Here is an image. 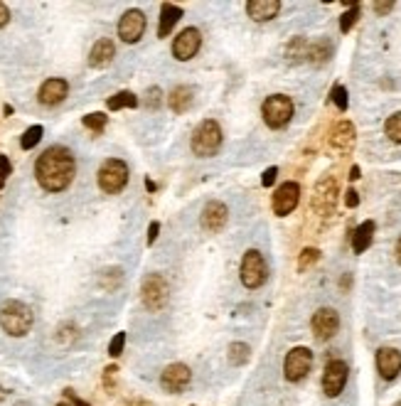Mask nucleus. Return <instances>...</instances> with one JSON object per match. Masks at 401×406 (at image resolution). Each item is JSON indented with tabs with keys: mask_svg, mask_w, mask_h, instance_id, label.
<instances>
[{
	"mask_svg": "<svg viewBox=\"0 0 401 406\" xmlns=\"http://www.w3.org/2000/svg\"><path fill=\"white\" fill-rule=\"evenodd\" d=\"M42 133H45V128H42L40 124L30 126V128L23 133V138H20V148H23V150H30V148H35L37 143L42 141Z\"/></svg>",
	"mask_w": 401,
	"mask_h": 406,
	"instance_id": "obj_30",
	"label": "nucleus"
},
{
	"mask_svg": "<svg viewBox=\"0 0 401 406\" xmlns=\"http://www.w3.org/2000/svg\"><path fill=\"white\" fill-rule=\"evenodd\" d=\"M67 94H69V84L65 79H47L37 91V99L42 106H57L67 99Z\"/></svg>",
	"mask_w": 401,
	"mask_h": 406,
	"instance_id": "obj_17",
	"label": "nucleus"
},
{
	"mask_svg": "<svg viewBox=\"0 0 401 406\" xmlns=\"http://www.w3.org/2000/svg\"><path fill=\"white\" fill-rule=\"evenodd\" d=\"M202 47V32L197 27H185L172 42V54L177 62H190Z\"/></svg>",
	"mask_w": 401,
	"mask_h": 406,
	"instance_id": "obj_12",
	"label": "nucleus"
},
{
	"mask_svg": "<svg viewBox=\"0 0 401 406\" xmlns=\"http://www.w3.org/2000/svg\"><path fill=\"white\" fill-rule=\"evenodd\" d=\"M113 57H116V45H113L111 40H99L91 47V52H89V67H94V69H104V67H108L113 62Z\"/></svg>",
	"mask_w": 401,
	"mask_h": 406,
	"instance_id": "obj_20",
	"label": "nucleus"
},
{
	"mask_svg": "<svg viewBox=\"0 0 401 406\" xmlns=\"http://www.w3.org/2000/svg\"><path fill=\"white\" fill-rule=\"evenodd\" d=\"M377 370L382 374V379L391 382L399 377L401 372V352L396 348H382L377 352Z\"/></svg>",
	"mask_w": 401,
	"mask_h": 406,
	"instance_id": "obj_19",
	"label": "nucleus"
},
{
	"mask_svg": "<svg viewBox=\"0 0 401 406\" xmlns=\"http://www.w3.org/2000/svg\"><path fill=\"white\" fill-rule=\"evenodd\" d=\"M354 143H357V131H354V126L350 124V121L335 124V128H332V133H330L332 150H337V153H350L354 148Z\"/></svg>",
	"mask_w": 401,
	"mask_h": 406,
	"instance_id": "obj_18",
	"label": "nucleus"
},
{
	"mask_svg": "<svg viewBox=\"0 0 401 406\" xmlns=\"http://www.w3.org/2000/svg\"><path fill=\"white\" fill-rule=\"evenodd\" d=\"M146 15H143L141 10H126L124 15H121V20H118V37L126 42V45H136L138 40L143 37V32H146Z\"/></svg>",
	"mask_w": 401,
	"mask_h": 406,
	"instance_id": "obj_11",
	"label": "nucleus"
},
{
	"mask_svg": "<svg viewBox=\"0 0 401 406\" xmlns=\"http://www.w3.org/2000/svg\"><path fill=\"white\" fill-rule=\"evenodd\" d=\"M310 328H313L315 340L320 342L330 340V337H335L337 330H340V315L332 308H320V311H315L313 320H310Z\"/></svg>",
	"mask_w": 401,
	"mask_h": 406,
	"instance_id": "obj_15",
	"label": "nucleus"
},
{
	"mask_svg": "<svg viewBox=\"0 0 401 406\" xmlns=\"http://www.w3.org/2000/svg\"><path fill=\"white\" fill-rule=\"evenodd\" d=\"M298 200H301V185L298 183H284L281 188L273 192V214L276 217H288L298 207Z\"/></svg>",
	"mask_w": 401,
	"mask_h": 406,
	"instance_id": "obj_13",
	"label": "nucleus"
},
{
	"mask_svg": "<svg viewBox=\"0 0 401 406\" xmlns=\"http://www.w3.org/2000/svg\"><path fill=\"white\" fill-rule=\"evenodd\" d=\"M394 406H401V401H396V404H394Z\"/></svg>",
	"mask_w": 401,
	"mask_h": 406,
	"instance_id": "obj_49",
	"label": "nucleus"
},
{
	"mask_svg": "<svg viewBox=\"0 0 401 406\" xmlns=\"http://www.w3.org/2000/svg\"><path fill=\"white\" fill-rule=\"evenodd\" d=\"M357 177H360V168L352 165V170H350V180H357Z\"/></svg>",
	"mask_w": 401,
	"mask_h": 406,
	"instance_id": "obj_46",
	"label": "nucleus"
},
{
	"mask_svg": "<svg viewBox=\"0 0 401 406\" xmlns=\"http://www.w3.org/2000/svg\"><path fill=\"white\" fill-rule=\"evenodd\" d=\"M374 222L372 219H367V222H362L357 229H354V234H352V251L354 253H362V251H367V249L372 247V239H374Z\"/></svg>",
	"mask_w": 401,
	"mask_h": 406,
	"instance_id": "obj_24",
	"label": "nucleus"
},
{
	"mask_svg": "<svg viewBox=\"0 0 401 406\" xmlns=\"http://www.w3.org/2000/svg\"><path fill=\"white\" fill-rule=\"evenodd\" d=\"M313 367V352L308 348H293L284 359V374L288 382H301Z\"/></svg>",
	"mask_w": 401,
	"mask_h": 406,
	"instance_id": "obj_8",
	"label": "nucleus"
},
{
	"mask_svg": "<svg viewBox=\"0 0 401 406\" xmlns=\"http://www.w3.org/2000/svg\"><path fill=\"white\" fill-rule=\"evenodd\" d=\"M347 377H350V367L347 362H343V359H330L328 365H325V374H323V392L330 399H335V396L343 394L345 384H347Z\"/></svg>",
	"mask_w": 401,
	"mask_h": 406,
	"instance_id": "obj_9",
	"label": "nucleus"
},
{
	"mask_svg": "<svg viewBox=\"0 0 401 406\" xmlns=\"http://www.w3.org/2000/svg\"><path fill=\"white\" fill-rule=\"evenodd\" d=\"M160 104H163V91H160L158 87L148 89V99H146V106L150 109V111H158Z\"/></svg>",
	"mask_w": 401,
	"mask_h": 406,
	"instance_id": "obj_36",
	"label": "nucleus"
},
{
	"mask_svg": "<svg viewBox=\"0 0 401 406\" xmlns=\"http://www.w3.org/2000/svg\"><path fill=\"white\" fill-rule=\"evenodd\" d=\"M35 315L32 308L25 306L23 300H5L0 306V328L10 337H25L32 330Z\"/></svg>",
	"mask_w": 401,
	"mask_h": 406,
	"instance_id": "obj_2",
	"label": "nucleus"
},
{
	"mask_svg": "<svg viewBox=\"0 0 401 406\" xmlns=\"http://www.w3.org/2000/svg\"><path fill=\"white\" fill-rule=\"evenodd\" d=\"M239 276H242V283L249 291L261 289L266 283V278H268V266L264 261V253L256 251V249H249L244 253L242 266H239Z\"/></svg>",
	"mask_w": 401,
	"mask_h": 406,
	"instance_id": "obj_6",
	"label": "nucleus"
},
{
	"mask_svg": "<svg viewBox=\"0 0 401 406\" xmlns=\"http://www.w3.org/2000/svg\"><path fill=\"white\" fill-rule=\"evenodd\" d=\"M192 382V372L187 365L183 362H175V365H168L160 374V387L165 389L168 394H183L185 389Z\"/></svg>",
	"mask_w": 401,
	"mask_h": 406,
	"instance_id": "obj_10",
	"label": "nucleus"
},
{
	"mask_svg": "<svg viewBox=\"0 0 401 406\" xmlns=\"http://www.w3.org/2000/svg\"><path fill=\"white\" fill-rule=\"evenodd\" d=\"M330 54H332V45L328 40H320L315 45H310V49H308V62H313V65L320 67L330 59Z\"/></svg>",
	"mask_w": 401,
	"mask_h": 406,
	"instance_id": "obj_27",
	"label": "nucleus"
},
{
	"mask_svg": "<svg viewBox=\"0 0 401 406\" xmlns=\"http://www.w3.org/2000/svg\"><path fill=\"white\" fill-rule=\"evenodd\" d=\"M96 183H99L101 192L118 194L128 185V165L118 158H108L101 163L99 172H96Z\"/></svg>",
	"mask_w": 401,
	"mask_h": 406,
	"instance_id": "obj_4",
	"label": "nucleus"
},
{
	"mask_svg": "<svg viewBox=\"0 0 401 406\" xmlns=\"http://www.w3.org/2000/svg\"><path fill=\"white\" fill-rule=\"evenodd\" d=\"M108 111H121V109H136L138 106V96L133 91H118L111 99L106 101Z\"/></svg>",
	"mask_w": 401,
	"mask_h": 406,
	"instance_id": "obj_26",
	"label": "nucleus"
},
{
	"mask_svg": "<svg viewBox=\"0 0 401 406\" xmlns=\"http://www.w3.org/2000/svg\"><path fill=\"white\" fill-rule=\"evenodd\" d=\"M121 281H124V271L121 269H106V271H101V276H99V283L104 291H116L118 286H121Z\"/></svg>",
	"mask_w": 401,
	"mask_h": 406,
	"instance_id": "obj_29",
	"label": "nucleus"
},
{
	"mask_svg": "<svg viewBox=\"0 0 401 406\" xmlns=\"http://www.w3.org/2000/svg\"><path fill=\"white\" fill-rule=\"evenodd\" d=\"M12 172V165L10 160L5 158V155H0V190H3V185L8 183V175Z\"/></svg>",
	"mask_w": 401,
	"mask_h": 406,
	"instance_id": "obj_39",
	"label": "nucleus"
},
{
	"mask_svg": "<svg viewBox=\"0 0 401 406\" xmlns=\"http://www.w3.org/2000/svg\"><path fill=\"white\" fill-rule=\"evenodd\" d=\"M384 133L389 135L394 143H399L401 146V111L391 113V116L387 118V124H384Z\"/></svg>",
	"mask_w": 401,
	"mask_h": 406,
	"instance_id": "obj_31",
	"label": "nucleus"
},
{
	"mask_svg": "<svg viewBox=\"0 0 401 406\" xmlns=\"http://www.w3.org/2000/svg\"><path fill=\"white\" fill-rule=\"evenodd\" d=\"M106 121H108V116H106V113H101V111L89 113V116L82 118V124L87 126L89 131H94V133H101V131L106 128Z\"/></svg>",
	"mask_w": 401,
	"mask_h": 406,
	"instance_id": "obj_32",
	"label": "nucleus"
},
{
	"mask_svg": "<svg viewBox=\"0 0 401 406\" xmlns=\"http://www.w3.org/2000/svg\"><path fill=\"white\" fill-rule=\"evenodd\" d=\"M183 18V8L172 5V3H163L160 8V25H158V37H168L177 23Z\"/></svg>",
	"mask_w": 401,
	"mask_h": 406,
	"instance_id": "obj_22",
	"label": "nucleus"
},
{
	"mask_svg": "<svg viewBox=\"0 0 401 406\" xmlns=\"http://www.w3.org/2000/svg\"><path fill=\"white\" fill-rule=\"evenodd\" d=\"M227 222H229V210H227L225 202H217V200L207 202L200 217L202 229L209 232V234H217V232L225 229Z\"/></svg>",
	"mask_w": 401,
	"mask_h": 406,
	"instance_id": "obj_16",
	"label": "nucleus"
},
{
	"mask_svg": "<svg viewBox=\"0 0 401 406\" xmlns=\"http://www.w3.org/2000/svg\"><path fill=\"white\" fill-rule=\"evenodd\" d=\"M345 205H347L350 210H354V207L360 205V194H357V190H347V194H345Z\"/></svg>",
	"mask_w": 401,
	"mask_h": 406,
	"instance_id": "obj_42",
	"label": "nucleus"
},
{
	"mask_svg": "<svg viewBox=\"0 0 401 406\" xmlns=\"http://www.w3.org/2000/svg\"><path fill=\"white\" fill-rule=\"evenodd\" d=\"M330 96H332V104H335L340 111H347V89L343 87V84H335L332 87V91H330Z\"/></svg>",
	"mask_w": 401,
	"mask_h": 406,
	"instance_id": "obj_33",
	"label": "nucleus"
},
{
	"mask_svg": "<svg viewBox=\"0 0 401 406\" xmlns=\"http://www.w3.org/2000/svg\"><path fill=\"white\" fill-rule=\"evenodd\" d=\"M158 232H160V222H150V227H148V244H155Z\"/></svg>",
	"mask_w": 401,
	"mask_h": 406,
	"instance_id": "obj_43",
	"label": "nucleus"
},
{
	"mask_svg": "<svg viewBox=\"0 0 401 406\" xmlns=\"http://www.w3.org/2000/svg\"><path fill=\"white\" fill-rule=\"evenodd\" d=\"M261 116H264L268 128H284L293 118V101L286 94H273L261 104Z\"/></svg>",
	"mask_w": 401,
	"mask_h": 406,
	"instance_id": "obj_5",
	"label": "nucleus"
},
{
	"mask_svg": "<svg viewBox=\"0 0 401 406\" xmlns=\"http://www.w3.org/2000/svg\"><path fill=\"white\" fill-rule=\"evenodd\" d=\"M337 202V180L332 175L320 177V183L315 185V194H313V207L320 214H332Z\"/></svg>",
	"mask_w": 401,
	"mask_h": 406,
	"instance_id": "obj_14",
	"label": "nucleus"
},
{
	"mask_svg": "<svg viewBox=\"0 0 401 406\" xmlns=\"http://www.w3.org/2000/svg\"><path fill=\"white\" fill-rule=\"evenodd\" d=\"M5 396H8V394H5V389H0V401L5 399Z\"/></svg>",
	"mask_w": 401,
	"mask_h": 406,
	"instance_id": "obj_48",
	"label": "nucleus"
},
{
	"mask_svg": "<svg viewBox=\"0 0 401 406\" xmlns=\"http://www.w3.org/2000/svg\"><path fill=\"white\" fill-rule=\"evenodd\" d=\"M116 372H118V367H106V370H104V387H106V389H113V382H116Z\"/></svg>",
	"mask_w": 401,
	"mask_h": 406,
	"instance_id": "obj_40",
	"label": "nucleus"
},
{
	"mask_svg": "<svg viewBox=\"0 0 401 406\" xmlns=\"http://www.w3.org/2000/svg\"><path fill=\"white\" fill-rule=\"evenodd\" d=\"M249 354H251V348L247 342H231L229 345V365L242 367L249 362Z\"/></svg>",
	"mask_w": 401,
	"mask_h": 406,
	"instance_id": "obj_28",
	"label": "nucleus"
},
{
	"mask_svg": "<svg viewBox=\"0 0 401 406\" xmlns=\"http://www.w3.org/2000/svg\"><path fill=\"white\" fill-rule=\"evenodd\" d=\"M394 10V3H374V12H377V15H387V12H391Z\"/></svg>",
	"mask_w": 401,
	"mask_h": 406,
	"instance_id": "obj_44",
	"label": "nucleus"
},
{
	"mask_svg": "<svg viewBox=\"0 0 401 406\" xmlns=\"http://www.w3.org/2000/svg\"><path fill=\"white\" fill-rule=\"evenodd\" d=\"M192 99H195V89L180 84V87H175L170 91L168 104H170V109L175 113H185V111H190V106H192Z\"/></svg>",
	"mask_w": 401,
	"mask_h": 406,
	"instance_id": "obj_23",
	"label": "nucleus"
},
{
	"mask_svg": "<svg viewBox=\"0 0 401 406\" xmlns=\"http://www.w3.org/2000/svg\"><path fill=\"white\" fill-rule=\"evenodd\" d=\"M318 259H320V251H318V249H313V247H310V249H303V251H301V259H298V271H306L308 266H313Z\"/></svg>",
	"mask_w": 401,
	"mask_h": 406,
	"instance_id": "obj_34",
	"label": "nucleus"
},
{
	"mask_svg": "<svg viewBox=\"0 0 401 406\" xmlns=\"http://www.w3.org/2000/svg\"><path fill=\"white\" fill-rule=\"evenodd\" d=\"M141 298L148 311L158 313V311H163V308L168 306V300H170V286H168V281L160 276V273H150V276L143 278Z\"/></svg>",
	"mask_w": 401,
	"mask_h": 406,
	"instance_id": "obj_7",
	"label": "nucleus"
},
{
	"mask_svg": "<svg viewBox=\"0 0 401 406\" xmlns=\"http://www.w3.org/2000/svg\"><path fill=\"white\" fill-rule=\"evenodd\" d=\"M276 175H278V168H268V170L264 172V177H261V185H264V188H271V185L276 183Z\"/></svg>",
	"mask_w": 401,
	"mask_h": 406,
	"instance_id": "obj_41",
	"label": "nucleus"
},
{
	"mask_svg": "<svg viewBox=\"0 0 401 406\" xmlns=\"http://www.w3.org/2000/svg\"><path fill=\"white\" fill-rule=\"evenodd\" d=\"M308 49H310V45H308L306 37H293L286 45V59H288L290 65H301V62L308 59Z\"/></svg>",
	"mask_w": 401,
	"mask_h": 406,
	"instance_id": "obj_25",
	"label": "nucleus"
},
{
	"mask_svg": "<svg viewBox=\"0 0 401 406\" xmlns=\"http://www.w3.org/2000/svg\"><path fill=\"white\" fill-rule=\"evenodd\" d=\"M281 10V3L278 0H249L247 3V12L249 18L254 23H266V20H273Z\"/></svg>",
	"mask_w": 401,
	"mask_h": 406,
	"instance_id": "obj_21",
	"label": "nucleus"
},
{
	"mask_svg": "<svg viewBox=\"0 0 401 406\" xmlns=\"http://www.w3.org/2000/svg\"><path fill=\"white\" fill-rule=\"evenodd\" d=\"M124 345H126V332H116L111 345H108V354H111V357H118V354L124 352Z\"/></svg>",
	"mask_w": 401,
	"mask_h": 406,
	"instance_id": "obj_37",
	"label": "nucleus"
},
{
	"mask_svg": "<svg viewBox=\"0 0 401 406\" xmlns=\"http://www.w3.org/2000/svg\"><path fill=\"white\" fill-rule=\"evenodd\" d=\"M8 23H10V10H8L5 3H0V30L5 27Z\"/></svg>",
	"mask_w": 401,
	"mask_h": 406,
	"instance_id": "obj_45",
	"label": "nucleus"
},
{
	"mask_svg": "<svg viewBox=\"0 0 401 406\" xmlns=\"http://www.w3.org/2000/svg\"><path fill=\"white\" fill-rule=\"evenodd\" d=\"M357 18H360V5L354 3V5L343 15V20H340V30H343V32H350V30H352V25L357 23Z\"/></svg>",
	"mask_w": 401,
	"mask_h": 406,
	"instance_id": "obj_35",
	"label": "nucleus"
},
{
	"mask_svg": "<svg viewBox=\"0 0 401 406\" xmlns=\"http://www.w3.org/2000/svg\"><path fill=\"white\" fill-rule=\"evenodd\" d=\"M77 175V160L74 153L65 146H52L37 158L35 177L42 190L47 192H62L71 185Z\"/></svg>",
	"mask_w": 401,
	"mask_h": 406,
	"instance_id": "obj_1",
	"label": "nucleus"
},
{
	"mask_svg": "<svg viewBox=\"0 0 401 406\" xmlns=\"http://www.w3.org/2000/svg\"><path fill=\"white\" fill-rule=\"evenodd\" d=\"M222 148V128L214 118H205L195 131H192V153L197 158H212Z\"/></svg>",
	"mask_w": 401,
	"mask_h": 406,
	"instance_id": "obj_3",
	"label": "nucleus"
},
{
	"mask_svg": "<svg viewBox=\"0 0 401 406\" xmlns=\"http://www.w3.org/2000/svg\"><path fill=\"white\" fill-rule=\"evenodd\" d=\"M396 261L401 264V236H399V242H396Z\"/></svg>",
	"mask_w": 401,
	"mask_h": 406,
	"instance_id": "obj_47",
	"label": "nucleus"
},
{
	"mask_svg": "<svg viewBox=\"0 0 401 406\" xmlns=\"http://www.w3.org/2000/svg\"><path fill=\"white\" fill-rule=\"evenodd\" d=\"M57 406H91V404H87V401L79 399V396L74 394L71 389H67V392H65V401H59Z\"/></svg>",
	"mask_w": 401,
	"mask_h": 406,
	"instance_id": "obj_38",
	"label": "nucleus"
}]
</instances>
